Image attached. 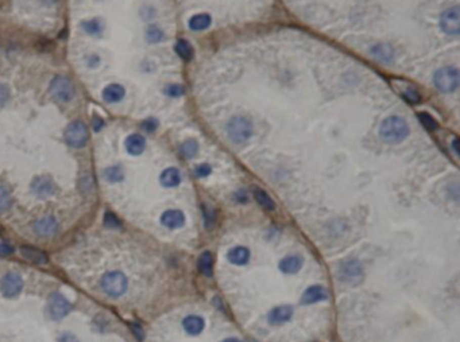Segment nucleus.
<instances>
[{"mask_svg": "<svg viewBox=\"0 0 460 342\" xmlns=\"http://www.w3.org/2000/svg\"><path fill=\"white\" fill-rule=\"evenodd\" d=\"M381 137L388 143H401L409 135V127L404 119L397 116L388 117L380 128Z\"/></svg>", "mask_w": 460, "mask_h": 342, "instance_id": "nucleus-1", "label": "nucleus"}, {"mask_svg": "<svg viewBox=\"0 0 460 342\" xmlns=\"http://www.w3.org/2000/svg\"><path fill=\"white\" fill-rule=\"evenodd\" d=\"M49 93L56 101L68 103V101L73 100V97L76 94V89L68 77L57 76L49 85Z\"/></svg>", "mask_w": 460, "mask_h": 342, "instance_id": "nucleus-2", "label": "nucleus"}, {"mask_svg": "<svg viewBox=\"0 0 460 342\" xmlns=\"http://www.w3.org/2000/svg\"><path fill=\"white\" fill-rule=\"evenodd\" d=\"M227 132L235 143H244L253 135V124L246 117H232L227 125Z\"/></svg>", "mask_w": 460, "mask_h": 342, "instance_id": "nucleus-3", "label": "nucleus"}, {"mask_svg": "<svg viewBox=\"0 0 460 342\" xmlns=\"http://www.w3.org/2000/svg\"><path fill=\"white\" fill-rule=\"evenodd\" d=\"M101 288L111 298H119L127 290V279L121 272H109L101 279Z\"/></svg>", "mask_w": 460, "mask_h": 342, "instance_id": "nucleus-4", "label": "nucleus"}, {"mask_svg": "<svg viewBox=\"0 0 460 342\" xmlns=\"http://www.w3.org/2000/svg\"><path fill=\"white\" fill-rule=\"evenodd\" d=\"M339 278L347 284H359L363 280V267L356 259H350L340 264Z\"/></svg>", "mask_w": 460, "mask_h": 342, "instance_id": "nucleus-5", "label": "nucleus"}, {"mask_svg": "<svg viewBox=\"0 0 460 342\" xmlns=\"http://www.w3.org/2000/svg\"><path fill=\"white\" fill-rule=\"evenodd\" d=\"M435 85L441 92H453L459 86V72L455 68H443L435 74Z\"/></svg>", "mask_w": 460, "mask_h": 342, "instance_id": "nucleus-6", "label": "nucleus"}, {"mask_svg": "<svg viewBox=\"0 0 460 342\" xmlns=\"http://www.w3.org/2000/svg\"><path fill=\"white\" fill-rule=\"evenodd\" d=\"M65 139L68 141V144L74 147V149L84 147L88 141V128H87L84 121H72L65 131Z\"/></svg>", "mask_w": 460, "mask_h": 342, "instance_id": "nucleus-7", "label": "nucleus"}, {"mask_svg": "<svg viewBox=\"0 0 460 342\" xmlns=\"http://www.w3.org/2000/svg\"><path fill=\"white\" fill-rule=\"evenodd\" d=\"M22 288H23V280L20 278V275L16 272H8L4 275L0 282V290L7 298H14L16 295H19Z\"/></svg>", "mask_w": 460, "mask_h": 342, "instance_id": "nucleus-8", "label": "nucleus"}, {"mask_svg": "<svg viewBox=\"0 0 460 342\" xmlns=\"http://www.w3.org/2000/svg\"><path fill=\"white\" fill-rule=\"evenodd\" d=\"M49 315L52 317L53 319H61L64 318L65 315L68 314L69 310H70V305L66 301L64 295L58 294H53L49 299Z\"/></svg>", "mask_w": 460, "mask_h": 342, "instance_id": "nucleus-9", "label": "nucleus"}, {"mask_svg": "<svg viewBox=\"0 0 460 342\" xmlns=\"http://www.w3.org/2000/svg\"><path fill=\"white\" fill-rule=\"evenodd\" d=\"M440 24L443 31L447 34L457 35L460 31V12L459 7L449 8L441 15Z\"/></svg>", "mask_w": 460, "mask_h": 342, "instance_id": "nucleus-10", "label": "nucleus"}, {"mask_svg": "<svg viewBox=\"0 0 460 342\" xmlns=\"http://www.w3.org/2000/svg\"><path fill=\"white\" fill-rule=\"evenodd\" d=\"M32 191L38 196L39 198H48L54 196L57 191V187L54 185L53 179H50L46 175H39L34 179V182L31 183Z\"/></svg>", "mask_w": 460, "mask_h": 342, "instance_id": "nucleus-11", "label": "nucleus"}, {"mask_svg": "<svg viewBox=\"0 0 460 342\" xmlns=\"http://www.w3.org/2000/svg\"><path fill=\"white\" fill-rule=\"evenodd\" d=\"M34 230H35L36 234H39L42 237H46V236L56 234L57 230H58V225H57V221L52 216H46V217L39 218L35 222Z\"/></svg>", "mask_w": 460, "mask_h": 342, "instance_id": "nucleus-12", "label": "nucleus"}, {"mask_svg": "<svg viewBox=\"0 0 460 342\" xmlns=\"http://www.w3.org/2000/svg\"><path fill=\"white\" fill-rule=\"evenodd\" d=\"M101 96H103V99H104L105 103L115 104V103H119V101H121L123 99H124L126 89L119 84L107 85V86L103 89Z\"/></svg>", "mask_w": 460, "mask_h": 342, "instance_id": "nucleus-13", "label": "nucleus"}, {"mask_svg": "<svg viewBox=\"0 0 460 342\" xmlns=\"http://www.w3.org/2000/svg\"><path fill=\"white\" fill-rule=\"evenodd\" d=\"M161 222L166 228L170 229H176L184 225L185 222V216L180 210H166L165 213L161 216Z\"/></svg>", "mask_w": 460, "mask_h": 342, "instance_id": "nucleus-14", "label": "nucleus"}, {"mask_svg": "<svg viewBox=\"0 0 460 342\" xmlns=\"http://www.w3.org/2000/svg\"><path fill=\"white\" fill-rule=\"evenodd\" d=\"M124 147L127 150V153L131 154V155H141L146 149L145 137L139 133H133L126 139Z\"/></svg>", "mask_w": 460, "mask_h": 342, "instance_id": "nucleus-15", "label": "nucleus"}, {"mask_svg": "<svg viewBox=\"0 0 460 342\" xmlns=\"http://www.w3.org/2000/svg\"><path fill=\"white\" fill-rule=\"evenodd\" d=\"M327 298L328 292L324 287L312 286L304 292L301 301H303L304 305H312V303H317L320 301H325Z\"/></svg>", "mask_w": 460, "mask_h": 342, "instance_id": "nucleus-16", "label": "nucleus"}, {"mask_svg": "<svg viewBox=\"0 0 460 342\" xmlns=\"http://www.w3.org/2000/svg\"><path fill=\"white\" fill-rule=\"evenodd\" d=\"M291 315H293V309L290 306H278L270 311L269 322L271 325H282L291 318Z\"/></svg>", "mask_w": 460, "mask_h": 342, "instance_id": "nucleus-17", "label": "nucleus"}, {"mask_svg": "<svg viewBox=\"0 0 460 342\" xmlns=\"http://www.w3.org/2000/svg\"><path fill=\"white\" fill-rule=\"evenodd\" d=\"M304 264V259L301 256L297 255H291V256H286L285 259L281 260L279 263V270L285 272V274H297L301 267Z\"/></svg>", "mask_w": 460, "mask_h": 342, "instance_id": "nucleus-18", "label": "nucleus"}, {"mask_svg": "<svg viewBox=\"0 0 460 342\" xmlns=\"http://www.w3.org/2000/svg\"><path fill=\"white\" fill-rule=\"evenodd\" d=\"M227 258L232 264L236 266H244L250 260V251L244 248V247H235L232 250L228 251Z\"/></svg>", "mask_w": 460, "mask_h": 342, "instance_id": "nucleus-19", "label": "nucleus"}, {"mask_svg": "<svg viewBox=\"0 0 460 342\" xmlns=\"http://www.w3.org/2000/svg\"><path fill=\"white\" fill-rule=\"evenodd\" d=\"M204 319L198 315H189L184 319V329L188 334L190 335H197L204 330Z\"/></svg>", "mask_w": 460, "mask_h": 342, "instance_id": "nucleus-20", "label": "nucleus"}, {"mask_svg": "<svg viewBox=\"0 0 460 342\" xmlns=\"http://www.w3.org/2000/svg\"><path fill=\"white\" fill-rule=\"evenodd\" d=\"M181 182V175L177 169H166L161 174V183L165 187H176Z\"/></svg>", "mask_w": 460, "mask_h": 342, "instance_id": "nucleus-21", "label": "nucleus"}, {"mask_svg": "<svg viewBox=\"0 0 460 342\" xmlns=\"http://www.w3.org/2000/svg\"><path fill=\"white\" fill-rule=\"evenodd\" d=\"M20 251H22V255H23L24 258L30 260V262L36 263V264H44V263L48 262V256L42 251L34 250L31 247H22Z\"/></svg>", "mask_w": 460, "mask_h": 342, "instance_id": "nucleus-22", "label": "nucleus"}, {"mask_svg": "<svg viewBox=\"0 0 460 342\" xmlns=\"http://www.w3.org/2000/svg\"><path fill=\"white\" fill-rule=\"evenodd\" d=\"M211 26V16L208 14H197L189 20V27L194 31H201Z\"/></svg>", "mask_w": 460, "mask_h": 342, "instance_id": "nucleus-23", "label": "nucleus"}, {"mask_svg": "<svg viewBox=\"0 0 460 342\" xmlns=\"http://www.w3.org/2000/svg\"><path fill=\"white\" fill-rule=\"evenodd\" d=\"M81 28L84 30L88 35H99L104 30V23L100 19H89L84 20L81 23Z\"/></svg>", "mask_w": 460, "mask_h": 342, "instance_id": "nucleus-24", "label": "nucleus"}, {"mask_svg": "<svg viewBox=\"0 0 460 342\" xmlns=\"http://www.w3.org/2000/svg\"><path fill=\"white\" fill-rule=\"evenodd\" d=\"M176 53L178 56L181 57L184 61H190L193 58V47L190 46V43L185 39H180L176 43Z\"/></svg>", "mask_w": 460, "mask_h": 342, "instance_id": "nucleus-25", "label": "nucleus"}, {"mask_svg": "<svg viewBox=\"0 0 460 342\" xmlns=\"http://www.w3.org/2000/svg\"><path fill=\"white\" fill-rule=\"evenodd\" d=\"M372 54L375 58L384 61V62H389L393 58V50L389 44H377L375 47L372 48Z\"/></svg>", "mask_w": 460, "mask_h": 342, "instance_id": "nucleus-26", "label": "nucleus"}, {"mask_svg": "<svg viewBox=\"0 0 460 342\" xmlns=\"http://www.w3.org/2000/svg\"><path fill=\"white\" fill-rule=\"evenodd\" d=\"M254 197L259 205L262 206V208H265L266 210L274 209V202H273V200H271V198L267 196V193H265L262 189H258V187L254 189Z\"/></svg>", "mask_w": 460, "mask_h": 342, "instance_id": "nucleus-27", "label": "nucleus"}, {"mask_svg": "<svg viewBox=\"0 0 460 342\" xmlns=\"http://www.w3.org/2000/svg\"><path fill=\"white\" fill-rule=\"evenodd\" d=\"M180 151L185 158L190 159V158H194L197 155L198 153V144L197 141L193 140V139H189V140L184 141L180 147Z\"/></svg>", "mask_w": 460, "mask_h": 342, "instance_id": "nucleus-28", "label": "nucleus"}, {"mask_svg": "<svg viewBox=\"0 0 460 342\" xmlns=\"http://www.w3.org/2000/svg\"><path fill=\"white\" fill-rule=\"evenodd\" d=\"M104 177L111 183H117V182H120L124 178V173H123V170L119 166H112V167L105 170Z\"/></svg>", "mask_w": 460, "mask_h": 342, "instance_id": "nucleus-29", "label": "nucleus"}, {"mask_svg": "<svg viewBox=\"0 0 460 342\" xmlns=\"http://www.w3.org/2000/svg\"><path fill=\"white\" fill-rule=\"evenodd\" d=\"M198 266H200V271H201L202 274L206 275V276H211L212 275V268H214L212 255L210 252L202 254L201 258H200V262H198Z\"/></svg>", "mask_w": 460, "mask_h": 342, "instance_id": "nucleus-30", "label": "nucleus"}, {"mask_svg": "<svg viewBox=\"0 0 460 342\" xmlns=\"http://www.w3.org/2000/svg\"><path fill=\"white\" fill-rule=\"evenodd\" d=\"M163 31L157 26H150L146 31V39L149 43H158L163 39Z\"/></svg>", "mask_w": 460, "mask_h": 342, "instance_id": "nucleus-31", "label": "nucleus"}, {"mask_svg": "<svg viewBox=\"0 0 460 342\" xmlns=\"http://www.w3.org/2000/svg\"><path fill=\"white\" fill-rule=\"evenodd\" d=\"M419 119H420L421 124L424 125L425 128L428 129V131H436L439 128V123H437L435 119H433L429 113L421 112L419 113Z\"/></svg>", "mask_w": 460, "mask_h": 342, "instance_id": "nucleus-32", "label": "nucleus"}, {"mask_svg": "<svg viewBox=\"0 0 460 342\" xmlns=\"http://www.w3.org/2000/svg\"><path fill=\"white\" fill-rule=\"evenodd\" d=\"M11 206V196L6 187L0 186V212H6Z\"/></svg>", "mask_w": 460, "mask_h": 342, "instance_id": "nucleus-33", "label": "nucleus"}, {"mask_svg": "<svg viewBox=\"0 0 460 342\" xmlns=\"http://www.w3.org/2000/svg\"><path fill=\"white\" fill-rule=\"evenodd\" d=\"M163 92H165L166 96H169V97H180L185 93V89L182 88L181 85L170 84V85H168L165 89H163Z\"/></svg>", "mask_w": 460, "mask_h": 342, "instance_id": "nucleus-34", "label": "nucleus"}, {"mask_svg": "<svg viewBox=\"0 0 460 342\" xmlns=\"http://www.w3.org/2000/svg\"><path fill=\"white\" fill-rule=\"evenodd\" d=\"M402 96H404L405 100L408 101V103H410V104H417V103H420V94H419V92H416L414 89H408V90H405V92L402 93Z\"/></svg>", "mask_w": 460, "mask_h": 342, "instance_id": "nucleus-35", "label": "nucleus"}, {"mask_svg": "<svg viewBox=\"0 0 460 342\" xmlns=\"http://www.w3.org/2000/svg\"><path fill=\"white\" fill-rule=\"evenodd\" d=\"M104 225L107 226V228H119V226H120V221L117 220V217L115 214L105 213Z\"/></svg>", "mask_w": 460, "mask_h": 342, "instance_id": "nucleus-36", "label": "nucleus"}, {"mask_svg": "<svg viewBox=\"0 0 460 342\" xmlns=\"http://www.w3.org/2000/svg\"><path fill=\"white\" fill-rule=\"evenodd\" d=\"M142 127H143V129L147 131V132H154L158 127L157 119H154V117H149V119H146V120L142 123Z\"/></svg>", "mask_w": 460, "mask_h": 342, "instance_id": "nucleus-37", "label": "nucleus"}, {"mask_svg": "<svg viewBox=\"0 0 460 342\" xmlns=\"http://www.w3.org/2000/svg\"><path fill=\"white\" fill-rule=\"evenodd\" d=\"M12 252H14V247L6 240L0 238V256H7V255H11Z\"/></svg>", "mask_w": 460, "mask_h": 342, "instance_id": "nucleus-38", "label": "nucleus"}, {"mask_svg": "<svg viewBox=\"0 0 460 342\" xmlns=\"http://www.w3.org/2000/svg\"><path fill=\"white\" fill-rule=\"evenodd\" d=\"M8 97H10V90L6 85L0 84V107L7 103Z\"/></svg>", "mask_w": 460, "mask_h": 342, "instance_id": "nucleus-39", "label": "nucleus"}, {"mask_svg": "<svg viewBox=\"0 0 460 342\" xmlns=\"http://www.w3.org/2000/svg\"><path fill=\"white\" fill-rule=\"evenodd\" d=\"M211 174V167L208 165H200L196 169V175L197 177H206Z\"/></svg>", "mask_w": 460, "mask_h": 342, "instance_id": "nucleus-40", "label": "nucleus"}, {"mask_svg": "<svg viewBox=\"0 0 460 342\" xmlns=\"http://www.w3.org/2000/svg\"><path fill=\"white\" fill-rule=\"evenodd\" d=\"M92 127L96 132H99V131L104 127V120H103L100 116H96V115H95L92 119Z\"/></svg>", "mask_w": 460, "mask_h": 342, "instance_id": "nucleus-41", "label": "nucleus"}, {"mask_svg": "<svg viewBox=\"0 0 460 342\" xmlns=\"http://www.w3.org/2000/svg\"><path fill=\"white\" fill-rule=\"evenodd\" d=\"M87 62H88L87 65H88L89 68H96V66H99V64H100V58H99L96 54H92V56L88 57Z\"/></svg>", "mask_w": 460, "mask_h": 342, "instance_id": "nucleus-42", "label": "nucleus"}, {"mask_svg": "<svg viewBox=\"0 0 460 342\" xmlns=\"http://www.w3.org/2000/svg\"><path fill=\"white\" fill-rule=\"evenodd\" d=\"M154 15H155V11H154L151 7L142 8V16H143L146 20H150Z\"/></svg>", "mask_w": 460, "mask_h": 342, "instance_id": "nucleus-43", "label": "nucleus"}, {"mask_svg": "<svg viewBox=\"0 0 460 342\" xmlns=\"http://www.w3.org/2000/svg\"><path fill=\"white\" fill-rule=\"evenodd\" d=\"M58 342H78V341H77L76 337L73 334H70V333H64V334L58 337Z\"/></svg>", "mask_w": 460, "mask_h": 342, "instance_id": "nucleus-44", "label": "nucleus"}, {"mask_svg": "<svg viewBox=\"0 0 460 342\" xmlns=\"http://www.w3.org/2000/svg\"><path fill=\"white\" fill-rule=\"evenodd\" d=\"M133 330L135 331V335H137L139 339H143V330H142L141 327L138 326V325H133Z\"/></svg>", "mask_w": 460, "mask_h": 342, "instance_id": "nucleus-45", "label": "nucleus"}, {"mask_svg": "<svg viewBox=\"0 0 460 342\" xmlns=\"http://www.w3.org/2000/svg\"><path fill=\"white\" fill-rule=\"evenodd\" d=\"M236 201H239V202H246L247 201V196L244 193H243V191H239L238 194H236Z\"/></svg>", "mask_w": 460, "mask_h": 342, "instance_id": "nucleus-46", "label": "nucleus"}, {"mask_svg": "<svg viewBox=\"0 0 460 342\" xmlns=\"http://www.w3.org/2000/svg\"><path fill=\"white\" fill-rule=\"evenodd\" d=\"M452 149L453 151H455V154L459 155V140H457V139H455V140L452 141Z\"/></svg>", "mask_w": 460, "mask_h": 342, "instance_id": "nucleus-47", "label": "nucleus"}, {"mask_svg": "<svg viewBox=\"0 0 460 342\" xmlns=\"http://www.w3.org/2000/svg\"><path fill=\"white\" fill-rule=\"evenodd\" d=\"M40 2H42V3H45V4H48V6H50V4L57 3L58 0H40Z\"/></svg>", "mask_w": 460, "mask_h": 342, "instance_id": "nucleus-48", "label": "nucleus"}, {"mask_svg": "<svg viewBox=\"0 0 460 342\" xmlns=\"http://www.w3.org/2000/svg\"><path fill=\"white\" fill-rule=\"evenodd\" d=\"M223 342H242V341L238 338H227V339H224Z\"/></svg>", "mask_w": 460, "mask_h": 342, "instance_id": "nucleus-49", "label": "nucleus"}]
</instances>
